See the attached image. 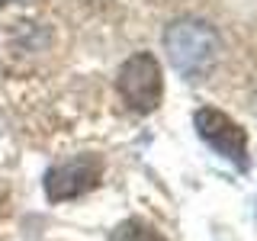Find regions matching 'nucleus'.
<instances>
[{
  "label": "nucleus",
  "mask_w": 257,
  "mask_h": 241,
  "mask_svg": "<svg viewBox=\"0 0 257 241\" xmlns=\"http://www.w3.org/2000/svg\"><path fill=\"white\" fill-rule=\"evenodd\" d=\"M164 52L171 58L174 71H180L187 80H203L219 61V32L212 23L196 20V16H183L167 26L164 32Z\"/></svg>",
  "instance_id": "1"
},
{
  "label": "nucleus",
  "mask_w": 257,
  "mask_h": 241,
  "mask_svg": "<svg viewBox=\"0 0 257 241\" xmlns=\"http://www.w3.org/2000/svg\"><path fill=\"white\" fill-rule=\"evenodd\" d=\"M119 96L132 112H155L164 93V77H161V64L151 52H135L132 58L122 61L116 77Z\"/></svg>",
  "instance_id": "2"
},
{
  "label": "nucleus",
  "mask_w": 257,
  "mask_h": 241,
  "mask_svg": "<svg viewBox=\"0 0 257 241\" xmlns=\"http://www.w3.org/2000/svg\"><path fill=\"white\" fill-rule=\"evenodd\" d=\"M103 180V158L96 155H77L71 161L48 167L45 171V196L52 203H64V199H77L84 193L100 187Z\"/></svg>",
  "instance_id": "3"
},
{
  "label": "nucleus",
  "mask_w": 257,
  "mask_h": 241,
  "mask_svg": "<svg viewBox=\"0 0 257 241\" xmlns=\"http://www.w3.org/2000/svg\"><path fill=\"white\" fill-rule=\"evenodd\" d=\"M196 132L209 148H215V155H222L225 161H235L238 167H247V132L241 129L231 116H225L222 109L203 106L193 116Z\"/></svg>",
  "instance_id": "4"
},
{
  "label": "nucleus",
  "mask_w": 257,
  "mask_h": 241,
  "mask_svg": "<svg viewBox=\"0 0 257 241\" xmlns=\"http://www.w3.org/2000/svg\"><path fill=\"white\" fill-rule=\"evenodd\" d=\"M109 241H167V238L161 235L155 225H148L142 219H125V222H119L116 228H112Z\"/></svg>",
  "instance_id": "5"
},
{
  "label": "nucleus",
  "mask_w": 257,
  "mask_h": 241,
  "mask_svg": "<svg viewBox=\"0 0 257 241\" xmlns=\"http://www.w3.org/2000/svg\"><path fill=\"white\" fill-rule=\"evenodd\" d=\"M4 206H7V193L0 190V215H4Z\"/></svg>",
  "instance_id": "6"
},
{
  "label": "nucleus",
  "mask_w": 257,
  "mask_h": 241,
  "mask_svg": "<svg viewBox=\"0 0 257 241\" xmlns=\"http://www.w3.org/2000/svg\"><path fill=\"white\" fill-rule=\"evenodd\" d=\"M4 4H10V0H0V7H4Z\"/></svg>",
  "instance_id": "7"
}]
</instances>
